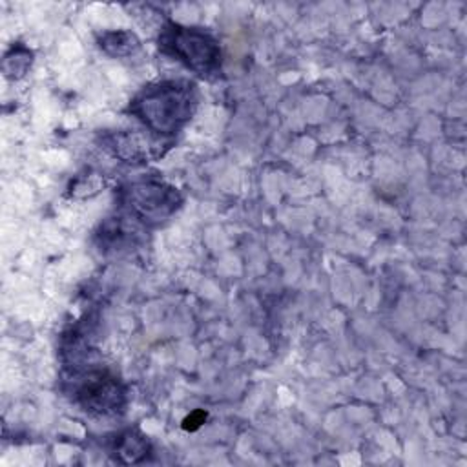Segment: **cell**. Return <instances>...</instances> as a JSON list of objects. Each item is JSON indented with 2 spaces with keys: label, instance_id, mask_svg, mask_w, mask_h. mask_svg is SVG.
Returning a JSON list of instances; mask_svg holds the SVG:
<instances>
[{
  "label": "cell",
  "instance_id": "obj_1",
  "mask_svg": "<svg viewBox=\"0 0 467 467\" xmlns=\"http://www.w3.org/2000/svg\"><path fill=\"white\" fill-rule=\"evenodd\" d=\"M197 108V89L188 80H162L144 88L130 111L159 135L177 133Z\"/></svg>",
  "mask_w": 467,
  "mask_h": 467
},
{
  "label": "cell",
  "instance_id": "obj_2",
  "mask_svg": "<svg viewBox=\"0 0 467 467\" xmlns=\"http://www.w3.org/2000/svg\"><path fill=\"white\" fill-rule=\"evenodd\" d=\"M159 47L164 55L182 62L188 69L208 77L221 67V49L217 40L197 27L166 24L159 35Z\"/></svg>",
  "mask_w": 467,
  "mask_h": 467
},
{
  "label": "cell",
  "instance_id": "obj_3",
  "mask_svg": "<svg viewBox=\"0 0 467 467\" xmlns=\"http://www.w3.org/2000/svg\"><path fill=\"white\" fill-rule=\"evenodd\" d=\"M120 201L135 219L159 224L181 206L182 199L173 186L157 179H142L122 188Z\"/></svg>",
  "mask_w": 467,
  "mask_h": 467
},
{
  "label": "cell",
  "instance_id": "obj_4",
  "mask_svg": "<svg viewBox=\"0 0 467 467\" xmlns=\"http://www.w3.org/2000/svg\"><path fill=\"white\" fill-rule=\"evenodd\" d=\"M75 400L95 416H109L124 407V389L119 379L106 370H88L75 385Z\"/></svg>",
  "mask_w": 467,
  "mask_h": 467
},
{
  "label": "cell",
  "instance_id": "obj_5",
  "mask_svg": "<svg viewBox=\"0 0 467 467\" xmlns=\"http://www.w3.org/2000/svg\"><path fill=\"white\" fill-rule=\"evenodd\" d=\"M108 146L124 162H148L161 155L159 144L140 131H119L108 137Z\"/></svg>",
  "mask_w": 467,
  "mask_h": 467
},
{
  "label": "cell",
  "instance_id": "obj_6",
  "mask_svg": "<svg viewBox=\"0 0 467 467\" xmlns=\"http://www.w3.org/2000/svg\"><path fill=\"white\" fill-rule=\"evenodd\" d=\"M113 454L120 463H139L150 454V443L142 434L126 431L117 436L113 443Z\"/></svg>",
  "mask_w": 467,
  "mask_h": 467
},
{
  "label": "cell",
  "instance_id": "obj_7",
  "mask_svg": "<svg viewBox=\"0 0 467 467\" xmlns=\"http://www.w3.org/2000/svg\"><path fill=\"white\" fill-rule=\"evenodd\" d=\"M100 49L111 57H128L139 49V40L130 31H106L99 38Z\"/></svg>",
  "mask_w": 467,
  "mask_h": 467
},
{
  "label": "cell",
  "instance_id": "obj_8",
  "mask_svg": "<svg viewBox=\"0 0 467 467\" xmlns=\"http://www.w3.org/2000/svg\"><path fill=\"white\" fill-rule=\"evenodd\" d=\"M204 420H206V412L195 410L193 414H190V416L184 420L182 427H184L186 431H195L197 427H201V423H204Z\"/></svg>",
  "mask_w": 467,
  "mask_h": 467
}]
</instances>
